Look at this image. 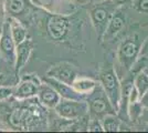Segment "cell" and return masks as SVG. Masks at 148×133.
Masks as SVG:
<instances>
[{
  "label": "cell",
  "instance_id": "cell-4",
  "mask_svg": "<svg viewBox=\"0 0 148 133\" xmlns=\"http://www.w3.org/2000/svg\"><path fill=\"white\" fill-rule=\"evenodd\" d=\"M99 82L101 85L106 93L107 98L110 99L113 107L115 108L116 112L119 107V100H121V90H122V82L119 81L116 71L113 68L104 70L101 72L99 76Z\"/></svg>",
  "mask_w": 148,
  "mask_h": 133
},
{
  "label": "cell",
  "instance_id": "cell-23",
  "mask_svg": "<svg viewBox=\"0 0 148 133\" xmlns=\"http://www.w3.org/2000/svg\"><path fill=\"white\" fill-rule=\"evenodd\" d=\"M139 102H140V104L143 105V108L148 109V90L140 96Z\"/></svg>",
  "mask_w": 148,
  "mask_h": 133
},
{
  "label": "cell",
  "instance_id": "cell-7",
  "mask_svg": "<svg viewBox=\"0 0 148 133\" xmlns=\"http://www.w3.org/2000/svg\"><path fill=\"white\" fill-rule=\"evenodd\" d=\"M41 81L34 74H28L23 76L21 81L17 85V88L13 90V96L17 100H29L38 95L39 87Z\"/></svg>",
  "mask_w": 148,
  "mask_h": 133
},
{
  "label": "cell",
  "instance_id": "cell-6",
  "mask_svg": "<svg viewBox=\"0 0 148 133\" xmlns=\"http://www.w3.org/2000/svg\"><path fill=\"white\" fill-rule=\"evenodd\" d=\"M32 5L31 0H5L3 9L7 17L16 18L25 25L31 14Z\"/></svg>",
  "mask_w": 148,
  "mask_h": 133
},
{
  "label": "cell",
  "instance_id": "cell-1",
  "mask_svg": "<svg viewBox=\"0 0 148 133\" xmlns=\"http://www.w3.org/2000/svg\"><path fill=\"white\" fill-rule=\"evenodd\" d=\"M140 52V40L137 33L130 34L118 45L117 58L121 67L126 72L132 71Z\"/></svg>",
  "mask_w": 148,
  "mask_h": 133
},
{
  "label": "cell",
  "instance_id": "cell-24",
  "mask_svg": "<svg viewBox=\"0 0 148 133\" xmlns=\"http://www.w3.org/2000/svg\"><path fill=\"white\" fill-rule=\"evenodd\" d=\"M139 120H142L143 122H145L146 124H148V109L144 108L142 114H140V118H139Z\"/></svg>",
  "mask_w": 148,
  "mask_h": 133
},
{
  "label": "cell",
  "instance_id": "cell-19",
  "mask_svg": "<svg viewBox=\"0 0 148 133\" xmlns=\"http://www.w3.org/2000/svg\"><path fill=\"white\" fill-rule=\"evenodd\" d=\"M87 131L90 132H103V125L102 121L96 118H90L88 119V124H87Z\"/></svg>",
  "mask_w": 148,
  "mask_h": 133
},
{
  "label": "cell",
  "instance_id": "cell-8",
  "mask_svg": "<svg viewBox=\"0 0 148 133\" xmlns=\"http://www.w3.org/2000/svg\"><path fill=\"white\" fill-rule=\"evenodd\" d=\"M70 29V21L62 14H52L47 23V32L54 41H61L65 38Z\"/></svg>",
  "mask_w": 148,
  "mask_h": 133
},
{
  "label": "cell",
  "instance_id": "cell-25",
  "mask_svg": "<svg viewBox=\"0 0 148 133\" xmlns=\"http://www.w3.org/2000/svg\"><path fill=\"white\" fill-rule=\"evenodd\" d=\"M2 10H3V6H2V7L0 6V32H1V29H2V25H3V22H5V19H3V12H2Z\"/></svg>",
  "mask_w": 148,
  "mask_h": 133
},
{
  "label": "cell",
  "instance_id": "cell-16",
  "mask_svg": "<svg viewBox=\"0 0 148 133\" xmlns=\"http://www.w3.org/2000/svg\"><path fill=\"white\" fill-rule=\"evenodd\" d=\"M99 83L96 81H94L92 79L88 78H84V76H77L72 83L73 87L77 92H80L81 94H83L85 98L86 95H88L90 93H92L93 91L95 90V88L97 87Z\"/></svg>",
  "mask_w": 148,
  "mask_h": 133
},
{
  "label": "cell",
  "instance_id": "cell-9",
  "mask_svg": "<svg viewBox=\"0 0 148 133\" xmlns=\"http://www.w3.org/2000/svg\"><path fill=\"white\" fill-rule=\"evenodd\" d=\"M47 76L53 78L58 81L72 85L73 81L77 78V71L75 67L69 62H58L53 64L48 71Z\"/></svg>",
  "mask_w": 148,
  "mask_h": 133
},
{
  "label": "cell",
  "instance_id": "cell-3",
  "mask_svg": "<svg viewBox=\"0 0 148 133\" xmlns=\"http://www.w3.org/2000/svg\"><path fill=\"white\" fill-rule=\"evenodd\" d=\"M54 111L61 119L76 121L88 115V104L86 100H69L61 98Z\"/></svg>",
  "mask_w": 148,
  "mask_h": 133
},
{
  "label": "cell",
  "instance_id": "cell-13",
  "mask_svg": "<svg viewBox=\"0 0 148 133\" xmlns=\"http://www.w3.org/2000/svg\"><path fill=\"white\" fill-rule=\"evenodd\" d=\"M38 101L40 104H42L44 108L54 109L59 101L61 100L60 94L56 92L54 89L47 82H41L38 91Z\"/></svg>",
  "mask_w": 148,
  "mask_h": 133
},
{
  "label": "cell",
  "instance_id": "cell-18",
  "mask_svg": "<svg viewBox=\"0 0 148 133\" xmlns=\"http://www.w3.org/2000/svg\"><path fill=\"white\" fill-rule=\"evenodd\" d=\"M134 87L137 89L139 99L148 90V72L146 70H140L134 76Z\"/></svg>",
  "mask_w": 148,
  "mask_h": 133
},
{
  "label": "cell",
  "instance_id": "cell-20",
  "mask_svg": "<svg viewBox=\"0 0 148 133\" xmlns=\"http://www.w3.org/2000/svg\"><path fill=\"white\" fill-rule=\"evenodd\" d=\"M32 1V3L36 6H39L41 7V8H43L45 9L47 11H50V12H52L53 11V3H54V0H31Z\"/></svg>",
  "mask_w": 148,
  "mask_h": 133
},
{
  "label": "cell",
  "instance_id": "cell-14",
  "mask_svg": "<svg viewBox=\"0 0 148 133\" xmlns=\"http://www.w3.org/2000/svg\"><path fill=\"white\" fill-rule=\"evenodd\" d=\"M125 22H126V19H125V14L123 11H121V10L115 11L107 25V28L105 30L102 40H105V41L114 40L122 32L123 28L125 27Z\"/></svg>",
  "mask_w": 148,
  "mask_h": 133
},
{
  "label": "cell",
  "instance_id": "cell-10",
  "mask_svg": "<svg viewBox=\"0 0 148 133\" xmlns=\"http://www.w3.org/2000/svg\"><path fill=\"white\" fill-rule=\"evenodd\" d=\"M115 12V11H114ZM113 11L110 9V7H104L103 5L94 7L91 10V19H92L93 25L99 34V39L102 41L105 30L107 28V25L113 16Z\"/></svg>",
  "mask_w": 148,
  "mask_h": 133
},
{
  "label": "cell",
  "instance_id": "cell-2",
  "mask_svg": "<svg viewBox=\"0 0 148 133\" xmlns=\"http://www.w3.org/2000/svg\"><path fill=\"white\" fill-rule=\"evenodd\" d=\"M85 100L88 104L90 118H96L102 120L106 114L117 113L101 84H97V87L92 93L86 95Z\"/></svg>",
  "mask_w": 148,
  "mask_h": 133
},
{
  "label": "cell",
  "instance_id": "cell-26",
  "mask_svg": "<svg viewBox=\"0 0 148 133\" xmlns=\"http://www.w3.org/2000/svg\"><path fill=\"white\" fill-rule=\"evenodd\" d=\"M5 81H6V76L2 72H0V84H2Z\"/></svg>",
  "mask_w": 148,
  "mask_h": 133
},
{
  "label": "cell",
  "instance_id": "cell-27",
  "mask_svg": "<svg viewBox=\"0 0 148 133\" xmlns=\"http://www.w3.org/2000/svg\"><path fill=\"white\" fill-rule=\"evenodd\" d=\"M115 3H117V5H123V3H125V2H127L128 0H113Z\"/></svg>",
  "mask_w": 148,
  "mask_h": 133
},
{
  "label": "cell",
  "instance_id": "cell-28",
  "mask_svg": "<svg viewBox=\"0 0 148 133\" xmlns=\"http://www.w3.org/2000/svg\"><path fill=\"white\" fill-rule=\"evenodd\" d=\"M102 1H107V0H102Z\"/></svg>",
  "mask_w": 148,
  "mask_h": 133
},
{
  "label": "cell",
  "instance_id": "cell-5",
  "mask_svg": "<svg viewBox=\"0 0 148 133\" xmlns=\"http://www.w3.org/2000/svg\"><path fill=\"white\" fill-rule=\"evenodd\" d=\"M16 47L17 44L12 38L9 22L7 19H5L0 32V57L12 67L16 61Z\"/></svg>",
  "mask_w": 148,
  "mask_h": 133
},
{
  "label": "cell",
  "instance_id": "cell-12",
  "mask_svg": "<svg viewBox=\"0 0 148 133\" xmlns=\"http://www.w3.org/2000/svg\"><path fill=\"white\" fill-rule=\"evenodd\" d=\"M44 82L50 84L52 88L56 90V92L60 94L62 99H69V100H85V96L77 92L75 89L66 83H63L61 81H58L53 78L45 76L43 79Z\"/></svg>",
  "mask_w": 148,
  "mask_h": 133
},
{
  "label": "cell",
  "instance_id": "cell-11",
  "mask_svg": "<svg viewBox=\"0 0 148 133\" xmlns=\"http://www.w3.org/2000/svg\"><path fill=\"white\" fill-rule=\"evenodd\" d=\"M33 41L31 39H25L22 42H20L19 44H17L16 47V61H14V71L16 74L19 76L21 70L23 69L29 58L31 56V52L33 50Z\"/></svg>",
  "mask_w": 148,
  "mask_h": 133
},
{
  "label": "cell",
  "instance_id": "cell-15",
  "mask_svg": "<svg viewBox=\"0 0 148 133\" xmlns=\"http://www.w3.org/2000/svg\"><path fill=\"white\" fill-rule=\"evenodd\" d=\"M6 19L9 22L11 34H12V38L16 44H19L23 40H25L27 36H28V32H27V28H25V23L21 22L20 20L16 19V18H11V17H7Z\"/></svg>",
  "mask_w": 148,
  "mask_h": 133
},
{
  "label": "cell",
  "instance_id": "cell-22",
  "mask_svg": "<svg viewBox=\"0 0 148 133\" xmlns=\"http://www.w3.org/2000/svg\"><path fill=\"white\" fill-rule=\"evenodd\" d=\"M136 8L139 12L148 13V0H138L136 3Z\"/></svg>",
  "mask_w": 148,
  "mask_h": 133
},
{
  "label": "cell",
  "instance_id": "cell-21",
  "mask_svg": "<svg viewBox=\"0 0 148 133\" xmlns=\"http://www.w3.org/2000/svg\"><path fill=\"white\" fill-rule=\"evenodd\" d=\"M13 90L14 89L11 87H0V101L6 100L9 96H11L13 94Z\"/></svg>",
  "mask_w": 148,
  "mask_h": 133
},
{
  "label": "cell",
  "instance_id": "cell-17",
  "mask_svg": "<svg viewBox=\"0 0 148 133\" xmlns=\"http://www.w3.org/2000/svg\"><path fill=\"white\" fill-rule=\"evenodd\" d=\"M101 121L105 132H117L122 129L123 124V120L118 116L117 113L106 114Z\"/></svg>",
  "mask_w": 148,
  "mask_h": 133
}]
</instances>
